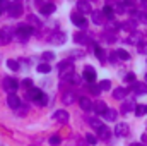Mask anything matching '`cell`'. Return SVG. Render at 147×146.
<instances>
[{"label": "cell", "mask_w": 147, "mask_h": 146, "mask_svg": "<svg viewBox=\"0 0 147 146\" xmlns=\"http://www.w3.org/2000/svg\"><path fill=\"white\" fill-rule=\"evenodd\" d=\"M58 69H60V77H65L67 76V79L70 77L74 74V67H72V62L70 60H63V62H60L58 64Z\"/></svg>", "instance_id": "obj_1"}, {"label": "cell", "mask_w": 147, "mask_h": 146, "mask_svg": "<svg viewBox=\"0 0 147 146\" xmlns=\"http://www.w3.org/2000/svg\"><path fill=\"white\" fill-rule=\"evenodd\" d=\"M16 35L21 38V40H26V38H29L31 35H33V28L28 26V24H21V26H17Z\"/></svg>", "instance_id": "obj_2"}, {"label": "cell", "mask_w": 147, "mask_h": 146, "mask_svg": "<svg viewBox=\"0 0 147 146\" xmlns=\"http://www.w3.org/2000/svg\"><path fill=\"white\" fill-rule=\"evenodd\" d=\"M3 88H5V91L14 93V91L19 88V81H16L14 77H5V79H3Z\"/></svg>", "instance_id": "obj_3"}, {"label": "cell", "mask_w": 147, "mask_h": 146, "mask_svg": "<svg viewBox=\"0 0 147 146\" xmlns=\"http://www.w3.org/2000/svg\"><path fill=\"white\" fill-rule=\"evenodd\" d=\"M12 36H14V31H12V28H2L0 29V43L2 45H5V43H9L10 40H12Z\"/></svg>", "instance_id": "obj_4"}, {"label": "cell", "mask_w": 147, "mask_h": 146, "mask_svg": "<svg viewBox=\"0 0 147 146\" xmlns=\"http://www.w3.org/2000/svg\"><path fill=\"white\" fill-rule=\"evenodd\" d=\"M70 21H72L77 28H80V29H84V28L87 26V21H86V17H84L82 14H72V16H70Z\"/></svg>", "instance_id": "obj_5"}, {"label": "cell", "mask_w": 147, "mask_h": 146, "mask_svg": "<svg viewBox=\"0 0 147 146\" xmlns=\"http://www.w3.org/2000/svg\"><path fill=\"white\" fill-rule=\"evenodd\" d=\"M7 10H9V14H10L12 17H19V16H22V5H21L19 2H12L10 7H9Z\"/></svg>", "instance_id": "obj_6"}, {"label": "cell", "mask_w": 147, "mask_h": 146, "mask_svg": "<svg viewBox=\"0 0 147 146\" xmlns=\"http://www.w3.org/2000/svg\"><path fill=\"white\" fill-rule=\"evenodd\" d=\"M7 105H9L10 108H19V107H21L19 96H17L16 93H9V96H7Z\"/></svg>", "instance_id": "obj_7"}, {"label": "cell", "mask_w": 147, "mask_h": 146, "mask_svg": "<svg viewBox=\"0 0 147 146\" xmlns=\"http://www.w3.org/2000/svg\"><path fill=\"white\" fill-rule=\"evenodd\" d=\"M53 119L60 124H65V122H69V112L67 110H57L53 113Z\"/></svg>", "instance_id": "obj_8"}, {"label": "cell", "mask_w": 147, "mask_h": 146, "mask_svg": "<svg viewBox=\"0 0 147 146\" xmlns=\"http://www.w3.org/2000/svg\"><path fill=\"white\" fill-rule=\"evenodd\" d=\"M77 9L80 10L82 16H84V14H92V9H91V5L87 3V0H79V2H77Z\"/></svg>", "instance_id": "obj_9"}, {"label": "cell", "mask_w": 147, "mask_h": 146, "mask_svg": "<svg viewBox=\"0 0 147 146\" xmlns=\"http://www.w3.org/2000/svg\"><path fill=\"white\" fill-rule=\"evenodd\" d=\"M92 23H94V24H98V26H103V24L106 23L105 14H103L101 10H94V12H92Z\"/></svg>", "instance_id": "obj_10"}, {"label": "cell", "mask_w": 147, "mask_h": 146, "mask_svg": "<svg viewBox=\"0 0 147 146\" xmlns=\"http://www.w3.org/2000/svg\"><path fill=\"white\" fill-rule=\"evenodd\" d=\"M132 91L135 93V95H144V93H147V83H134L132 84Z\"/></svg>", "instance_id": "obj_11"}, {"label": "cell", "mask_w": 147, "mask_h": 146, "mask_svg": "<svg viewBox=\"0 0 147 146\" xmlns=\"http://www.w3.org/2000/svg\"><path fill=\"white\" fill-rule=\"evenodd\" d=\"M82 77H84L87 83H94V81H96V72H94V69L87 65V67L84 69V72H82Z\"/></svg>", "instance_id": "obj_12"}, {"label": "cell", "mask_w": 147, "mask_h": 146, "mask_svg": "<svg viewBox=\"0 0 147 146\" xmlns=\"http://www.w3.org/2000/svg\"><path fill=\"white\" fill-rule=\"evenodd\" d=\"M115 134H116V136H127V134H128V124H125V122L116 124V127H115Z\"/></svg>", "instance_id": "obj_13"}, {"label": "cell", "mask_w": 147, "mask_h": 146, "mask_svg": "<svg viewBox=\"0 0 147 146\" xmlns=\"http://www.w3.org/2000/svg\"><path fill=\"white\" fill-rule=\"evenodd\" d=\"M92 110H94L96 113L105 115V112L108 110V107H106V103H105V102H94V103H92Z\"/></svg>", "instance_id": "obj_14"}, {"label": "cell", "mask_w": 147, "mask_h": 146, "mask_svg": "<svg viewBox=\"0 0 147 146\" xmlns=\"http://www.w3.org/2000/svg\"><path fill=\"white\" fill-rule=\"evenodd\" d=\"M79 103H80V108L84 110V112H91V110H92V102H91L89 98H86V96L80 98Z\"/></svg>", "instance_id": "obj_15"}, {"label": "cell", "mask_w": 147, "mask_h": 146, "mask_svg": "<svg viewBox=\"0 0 147 146\" xmlns=\"http://www.w3.org/2000/svg\"><path fill=\"white\" fill-rule=\"evenodd\" d=\"M130 110H135V100L128 98L121 103V112H130Z\"/></svg>", "instance_id": "obj_16"}, {"label": "cell", "mask_w": 147, "mask_h": 146, "mask_svg": "<svg viewBox=\"0 0 147 146\" xmlns=\"http://www.w3.org/2000/svg\"><path fill=\"white\" fill-rule=\"evenodd\" d=\"M98 136H99L101 139H105V141H108V139L111 138V131L108 129V127H106V126H103V127H101V129L98 131Z\"/></svg>", "instance_id": "obj_17"}, {"label": "cell", "mask_w": 147, "mask_h": 146, "mask_svg": "<svg viewBox=\"0 0 147 146\" xmlns=\"http://www.w3.org/2000/svg\"><path fill=\"white\" fill-rule=\"evenodd\" d=\"M127 93H128L127 88H116V89L113 91V96H115L116 100H123V98L127 96Z\"/></svg>", "instance_id": "obj_18"}, {"label": "cell", "mask_w": 147, "mask_h": 146, "mask_svg": "<svg viewBox=\"0 0 147 146\" xmlns=\"http://www.w3.org/2000/svg\"><path fill=\"white\" fill-rule=\"evenodd\" d=\"M75 96H77V95H75L74 91H67V93L63 95V103H65V105H72L74 102H75Z\"/></svg>", "instance_id": "obj_19"}, {"label": "cell", "mask_w": 147, "mask_h": 146, "mask_svg": "<svg viewBox=\"0 0 147 146\" xmlns=\"http://www.w3.org/2000/svg\"><path fill=\"white\" fill-rule=\"evenodd\" d=\"M39 10H41V14L50 16V14H53V12H55V5H53V3H45Z\"/></svg>", "instance_id": "obj_20"}, {"label": "cell", "mask_w": 147, "mask_h": 146, "mask_svg": "<svg viewBox=\"0 0 147 146\" xmlns=\"http://www.w3.org/2000/svg\"><path fill=\"white\" fill-rule=\"evenodd\" d=\"M67 40V36L63 35V33H55L53 36H51V43H57V45H62L63 41Z\"/></svg>", "instance_id": "obj_21"}, {"label": "cell", "mask_w": 147, "mask_h": 146, "mask_svg": "<svg viewBox=\"0 0 147 146\" xmlns=\"http://www.w3.org/2000/svg\"><path fill=\"white\" fill-rule=\"evenodd\" d=\"M41 93H43L41 89H38V88H31V89H29V93H28V96H29L33 102H36L38 98L41 96Z\"/></svg>", "instance_id": "obj_22"}, {"label": "cell", "mask_w": 147, "mask_h": 146, "mask_svg": "<svg viewBox=\"0 0 147 146\" xmlns=\"http://www.w3.org/2000/svg\"><path fill=\"white\" fill-rule=\"evenodd\" d=\"M115 55H116L118 59H121V60H128V59H130V53H128L127 50H121V48H120V50H116V52H115Z\"/></svg>", "instance_id": "obj_23"}, {"label": "cell", "mask_w": 147, "mask_h": 146, "mask_svg": "<svg viewBox=\"0 0 147 146\" xmlns=\"http://www.w3.org/2000/svg\"><path fill=\"white\" fill-rule=\"evenodd\" d=\"M101 12H103L105 17H108V19H113V16H115V10H113V7H110V5H105Z\"/></svg>", "instance_id": "obj_24"}, {"label": "cell", "mask_w": 147, "mask_h": 146, "mask_svg": "<svg viewBox=\"0 0 147 146\" xmlns=\"http://www.w3.org/2000/svg\"><path fill=\"white\" fill-rule=\"evenodd\" d=\"M116 110H113V108H108L106 112H105V119L106 120H116Z\"/></svg>", "instance_id": "obj_25"}, {"label": "cell", "mask_w": 147, "mask_h": 146, "mask_svg": "<svg viewBox=\"0 0 147 146\" xmlns=\"http://www.w3.org/2000/svg\"><path fill=\"white\" fill-rule=\"evenodd\" d=\"M7 67L12 69V71H19V69H21V67H19V62L14 60V59H9V60H7Z\"/></svg>", "instance_id": "obj_26"}, {"label": "cell", "mask_w": 147, "mask_h": 146, "mask_svg": "<svg viewBox=\"0 0 147 146\" xmlns=\"http://www.w3.org/2000/svg\"><path fill=\"white\" fill-rule=\"evenodd\" d=\"M94 53L98 55V59H99L101 62H105V50H103L101 46H98V45H96V46H94Z\"/></svg>", "instance_id": "obj_27"}, {"label": "cell", "mask_w": 147, "mask_h": 146, "mask_svg": "<svg viewBox=\"0 0 147 146\" xmlns=\"http://www.w3.org/2000/svg\"><path fill=\"white\" fill-rule=\"evenodd\" d=\"M74 40H75L77 43H82V45L87 43V36H86V35H80V33H75V35H74Z\"/></svg>", "instance_id": "obj_28"}, {"label": "cell", "mask_w": 147, "mask_h": 146, "mask_svg": "<svg viewBox=\"0 0 147 146\" xmlns=\"http://www.w3.org/2000/svg\"><path fill=\"white\" fill-rule=\"evenodd\" d=\"M146 113H147L146 105H137V107H135V115H137V117H142V115H146Z\"/></svg>", "instance_id": "obj_29"}, {"label": "cell", "mask_w": 147, "mask_h": 146, "mask_svg": "<svg viewBox=\"0 0 147 146\" xmlns=\"http://www.w3.org/2000/svg\"><path fill=\"white\" fill-rule=\"evenodd\" d=\"M50 71H51L50 64H39V65H38V72H41V74H48Z\"/></svg>", "instance_id": "obj_30"}, {"label": "cell", "mask_w": 147, "mask_h": 146, "mask_svg": "<svg viewBox=\"0 0 147 146\" xmlns=\"http://www.w3.org/2000/svg\"><path fill=\"white\" fill-rule=\"evenodd\" d=\"M86 143L91 146H94L96 143H98V136H94V134H87L86 136Z\"/></svg>", "instance_id": "obj_31"}, {"label": "cell", "mask_w": 147, "mask_h": 146, "mask_svg": "<svg viewBox=\"0 0 147 146\" xmlns=\"http://www.w3.org/2000/svg\"><path fill=\"white\" fill-rule=\"evenodd\" d=\"M48 141H50V145H51V146H58L60 143H62V139H60V136H58V134H53Z\"/></svg>", "instance_id": "obj_32"}, {"label": "cell", "mask_w": 147, "mask_h": 146, "mask_svg": "<svg viewBox=\"0 0 147 146\" xmlns=\"http://www.w3.org/2000/svg\"><path fill=\"white\" fill-rule=\"evenodd\" d=\"M110 88H111V83L108 81V79H105V81L99 83V89H101V91H108Z\"/></svg>", "instance_id": "obj_33"}, {"label": "cell", "mask_w": 147, "mask_h": 146, "mask_svg": "<svg viewBox=\"0 0 147 146\" xmlns=\"http://www.w3.org/2000/svg\"><path fill=\"white\" fill-rule=\"evenodd\" d=\"M89 124H91V126H92L96 131H99V129L103 127V124H101L99 120H96V119H89Z\"/></svg>", "instance_id": "obj_34"}, {"label": "cell", "mask_w": 147, "mask_h": 146, "mask_svg": "<svg viewBox=\"0 0 147 146\" xmlns=\"http://www.w3.org/2000/svg\"><path fill=\"white\" fill-rule=\"evenodd\" d=\"M53 59H55V53H53V52H45V53H43V60L50 62V60H53Z\"/></svg>", "instance_id": "obj_35"}, {"label": "cell", "mask_w": 147, "mask_h": 146, "mask_svg": "<svg viewBox=\"0 0 147 146\" xmlns=\"http://www.w3.org/2000/svg\"><path fill=\"white\" fill-rule=\"evenodd\" d=\"M46 102H48V98H46V95H45V93H41V96L36 100L38 105H46Z\"/></svg>", "instance_id": "obj_36"}, {"label": "cell", "mask_w": 147, "mask_h": 146, "mask_svg": "<svg viewBox=\"0 0 147 146\" xmlns=\"http://www.w3.org/2000/svg\"><path fill=\"white\" fill-rule=\"evenodd\" d=\"M10 7V2L9 0H0V10H7Z\"/></svg>", "instance_id": "obj_37"}, {"label": "cell", "mask_w": 147, "mask_h": 146, "mask_svg": "<svg viewBox=\"0 0 147 146\" xmlns=\"http://www.w3.org/2000/svg\"><path fill=\"white\" fill-rule=\"evenodd\" d=\"M139 52L144 53V55H147V41L146 43H139Z\"/></svg>", "instance_id": "obj_38"}, {"label": "cell", "mask_w": 147, "mask_h": 146, "mask_svg": "<svg viewBox=\"0 0 147 146\" xmlns=\"http://www.w3.org/2000/svg\"><path fill=\"white\" fill-rule=\"evenodd\" d=\"M22 86L28 88V89H31V88H33V81H31V79H24V81H22Z\"/></svg>", "instance_id": "obj_39"}, {"label": "cell", "mask_w": 147, "mask_h": 146, "mask_svg": "<svg viewBox=\"0 0 147 146\" xmlns=\"http://www.w3.org/2000/svg\"><path fill=\"white\" fill-rule=\"evenodd\" d=\"M69 79H70V81H72V84H79V81H80V77H79V76H77V74H72V76H70V77H69Z\"/></svg>", "instance_id": "obj_40"}, {"label": "cell", "mask_w": 147, "mask_h": 146, "mask_svg": "<svg viewBox=\"0 0 147 146\" xmlns=\"http://www.w3.org/2000/svg\"><path fill=\"white\" fill-rule=\"evenodd\" d=\"M89 89H91L94 95H98V93L101 91V89H99V86H94V84H91V86H89Z\"/></svg>", "instance_id": "obj_41"}, {"label": "cell", "mask_w": 147, "mask_h": 146, "mask_svg": "<svg viewBox=\"0 0 147 146\" xmlns=\"http://www.w3.org/2000/svg\"><path fill=\"white\" fill-rule=\"evenodd\" d=\"M137 17H139L140 21H144V23H147V16L144 14V12H137Z\"/></svg>", "instance_id": "obj_42"}, {"label": "cell", "mask_w": 147, "mask_h": 146, "mask_svg": "<svg viewBox=\"0 0 147 146\" xmlns=\"http://www.w3.org/2000/svg\"><path fill=\"white\" fill-rule=\"evenodd\" d=\"M125 79H127L128 83H134V81H135V76H134V74H127V77H125Z\"/></svg>", "instance_id": "obj_43"}, {"label": "cell", "mask_w": 147, "mask_h": 146, "mask_svg": "<svg viewBox=\"0 0 147 146\" xmlns=\"http://www.w3.org/2000/svg\"><path fill=\"white\" fill-rule=\"evenodd\" d=\"M77 146H87V143L82 141V139H79V141H77Z\"/></svg>", "instance_id": "obj_44"}, {"label": "cell", "mask_w": 147, "mask_h": 146, "mask_svg": "<svg viewBox=\"0 0 147 146\" xmlns=\"http://www.w3.org/2000/svg\"><path fill=\"white\" fill-rule=\"evenodd\" d=\"M132 146H144V145H132Z\"/></svg>", "instance_id": "obj_45"}, {"label": "cell", "mask_w": 147, "mask_h": 146, "mask_svg": "<svg viewBox=\"0 0 147 146\" xmlns=\"http://www.w3.org/2000/svg\"><path fill=\"white\" fill-rule=\"evenodd\" d=\"M146 81H147V74H146Z\"/></svg>", "instance_id": "obj_46"}, {"label": "cell", "mask_w": 147, "mask_h": 146, "mask_svg": "<svg viewBox=\"0 0 147 146\" xmlns=\"http://www.w3.org/2000/svg\"><path fill=\"white\" fill-rule=\"evenodd\" d=\"M146 108H147V105H146Z\"/></svg>", "instance_id": "obj_47"}, {"label": "cell", "mask_w": 147, "mask_h": 146, "mask_svg": "<svg viewBox=\"0 0 147 146\" xmlns=\"http://www.w3.org/2000/svg\"><path fill=\"white\" fill-rule=\"evenodd\" d=\"M0 12H2V10H0Z\"/></svg>", "instance_id": "obj_48"}, {"label": "cell", "mask_w": 147, "mask_h": 146, "mask_svg": "<svg viewBox=\"0 0 147 146\" xmlns=\"http://www.w3.org/2000/svg\"><path fill=\"white\" fill-rule=\"evenodd\" d=\"M17 2H19V0H17Z\"/></svg>", "instance_id": "obj_49"}]
</instances>
